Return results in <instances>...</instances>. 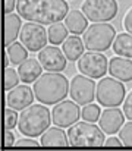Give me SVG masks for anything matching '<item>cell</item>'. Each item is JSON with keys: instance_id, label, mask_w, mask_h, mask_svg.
I'll list each match as a JSON object with an SVG mask.
<instances>
[{"instance_id": "cell-1", "label": "cell", "mask_w": 132, "mask_h": 151, "mask_svg": "<svg viewBox=\"0 0 132 151\" xmlns=\"http://www.w3.org/2000/svg\"><path fill=\"white\" fill-rule=\"evenodd\" d=\"M16 10L27 21L51 25L66 18L69 6L65 0H16Z\"/></svg>"}, {"instance_id": "cell-2", "label": "cell", "mask_w": 132, "mask_h": 151, "mask_svg": "<svg viewBox=\"0 0 132 151\" xmlns=\"http://www.w3.org/2000/svg\"><path fill=\"white\" fill-rule=\"evenodd\" d=\"M35 99L43 104H57L69 94V82L60 72H48L34 82Z\"/></svg>"}, {"instance_id": "cell-3", "label": "cell", "mask_w": 132, "mask_h": 151, "mask_svg": "<svg viewBox=\"0 0 132 151\" xmlns=\"http://www.w3.org/2000/svg\"><path fill=\"white\" fill-rule=\"evenodd\" d=\"M50 111L41 104H31L22 110L18 120V129L22 135L35 138L43 135L50 126Z\"/></svg>"}, {"instance_id": "cell-4", "label": "cell", "mask_w": 132, "mask_h": 151, "mask_svg": "<svg viewBox=\"0 0 132 151\" xmlns=\"http://www.w3.org/2000/svg\"><path fill=\"white\" fill-rule=\"evenodd\" d=\"M104 131L92 122H76L68 129L71 147L76 148H98L104 145Z\"/></svg>"}, {"instance_id": "cell-5", "label": "cell", "mask_w": 132, "mask_h": 151, "mask_svg": "<svg viewBox=\"0 0 132 151\" xmlns=\"http://www.w3.org/2000/svg\"><path fill=\"white\" fill-rule=\"evenodd\" d=\"M116 31L110 24L97 22L88 27L84 32V43L88 50L104 51L107 50L115 41Z\"/></svg>"}, {"instance_id": "cell-6", "label": "cell", "mask_w": 132, "mask_h": 151, "mask_svg": "<svg viewBox=\"0 0 132 151\" xmlns=\"http://www.w3.org/2000/svg\"><path fill=\"white\" fill-rule=\"evenodd\" d=\"M95 97L98 104L104 107H119L125 99V87L118 78L115 79V76L103 78L97 84Z\"/></svg>"}, {"instance_id": "cell-7", "label": "cell", "mask_w": 132, "mask_h": 151, "mask_svg": "<svg viewBox=\"0 0 132 151\" xmlns=\"http://www.w3.org/2000/svg\"><path fill=\"white\" fill-rule=\"evenodd\" d=\"M81 9L91 22H107L116 16L118 1L116 0H85Z\"/></svg>"}, {"instance_id": "cell-8", "label": "cell", "mask_w": 132, "mask_h": 151, "mask_svg": "<svg viewBox=\"0 0 132 151\" xmlns=\"http://www.w3.org/2000/svg\"><path fill=\"white\" fill-rule=\"evenodd\" d=\"M19 38H21V43L30 51H40L47 44L48 34L44 29L43 24L30 21L22 27L19 32Z\"/></svg>"}, {"instance_id": "cell-9", "label": "cell", "mask_w": 132, "mask_h": 151, "mask_svg": "<svg viewBox=\"0 0 132 151\" xmlns=\"http://www.w3.org/2000/svg\"><path fill=\"white\" fill-rule=\"evenodd\" d=\"M78 69L81 70V73L87 75L92 79L103 78L106 75V72L109 70L107 59L101 53L89 50L78 59Z\"/></svg>"}, {"instance_id": "cell-10", "label": "cell", "mask_w": 132, "mask_h": 151, "mask_svg": "<svg viewBox=\"0 0 132 151\" xmlns=\"http://www.w3.org/2000/svg\"><path fill=\"white\" fill-rule=\"evenodd\" d=\"M97 93V87L87 75H76L72 78L71 85H69V94L71 99L76 101L78 104H88L94 100V96Z\"/></svg>"}, {"instance_id": "cell-11", "label": "cell", "mask_w": 132, "mask_h": 151, "mask_svg": "<svg viewBox=\"0 0 132 151\" xmlns=\"http://www.w3.org/2000/svg\"><path fill=\"white\" fill-rule=\"evenodd\" d=\"M51 114H53L51 119H53L54 125L56 126H60V128H69L74 123H76L78 119L81 117L78 103L74 100L60 101L59 104L54 106Z\"/></svg>"}, {"instance_id": "cell-12", "label": "cell", "mask_w": 132, "mask_h": 151, "mask_svg": "<svg viewBox=\"0 0 132 151\" xmlns=\"http://www.w3.org/2000/svg\"><path fill=\"white\" fill-rule=\"evenodd\" d=\"M66 56L65 53L54 47V46H45L44 49L40 50L38 60L43 65V68L48 72H62L66 68Z\"/></svg>"}, {"instance_id": "cell-13", "label": "cell", "mask_w": 132, "mask_h": 151, "mask_svg": "<svg viewBox=\"0 0 132 151\" xmlns=\"http://www.w3.org/2000/svg\"><path fill=\"white\" fill-rule=\"evenodd\" d=\"M34 90L27 85H16L15 88L9 90L6 94V106L15 110H24L25 107L31 106L34 100Z\"/></svg>"}, {"instance_id": "cell-14", "label": "cell", "mask_w": 132, "mask_h": 151, "mask_svg": "<svg viewBox=\"0 0 132 151\" xmlns=\"http://www.w3.org/2000/svg\"><path fill=\"white\" fill-rule=\"evenodd\" d=\"M125 117H126L125 113L120 111L118 107H107V109L100 114L98 123H100V128H101L106 134L113 135V134H116L118 131H120Z\"/></svg>"}, {"instance_id": "cell-15", "label": "cell", "mask_w": 132, "mask_h": 151, "mask_svg": "<svg viewBox=\"0 0 132 151\" xmlns=\"http://www.w3.org/2000/svg\"><path fill=\"white\" fill-rule=\"evenodd\" d=\"M109 72L112 76L119 81L129 82L132 81V60L129 57H113L109 63Z\"/></svg>"}, {"instance_id": "cell-16", "label": "cell", "mask_w": 132, "mask_h": 151, "mask_svg": "<svg viewBox=\"0 0 132 151\" xmlns=\"http://www.w3.org/2000/svg\"><path fill=\"white\" fill-rule=\"evenodd\" d=\"M43 65L40 63V60H35V59H27L24 60L19 68H18V73H19V78L24 84H31V82H35L40 76H41V72H43Z\"/></svg>"}, {"instance_id": "cell-17", "label": "cell", "mask_w": 132, "mask_h": 151, "mask_svg": "<svg viewBox=\"0 0 132 151\" xmlns=\"http://www.w3.org/2000/svg\"><path fill=\"white\" fill-rule=\"evenodd\" d=\"M43 147H69V138L60 126L47 129L41 137Z\"/></svg>"}, {"instance_id": "cell-18", "label": "cell", "mask_w": 132, "mask_h": 151, "mask_svg": "<svg viewBox=\"0 0 132 151\" xmlns=\"http://www.w3.org/2000/svg\"><path fill=\"white\" fill-rule=\"evenodd\" d=\"M22 25H21V15L18 13H7L4 16V46L7 47L9 44H12L18 34L21 32Z\"/></svg>"}, {"instance_id": "cell-19", "label": "cell", "mask_w": 132, "mask_h": 151, "mask_svg": "<svg viewBox=\"0 0 132 151\" xmlns=\"http://www.w3.org/2000/svg\"><path fill=\"white\" fill-rule=\"evenodd\" d=\"M84 12H79V10H71L66 18H65V25L68 27V29L71 31V34H82L85 32L87 29V16L82 15Z\"/></svg>"}, {"instance_id": "cell-20", "label": "cell", "mask_w": 132, "mask_h": 151, "mask_svg": "<svg viewBox=\"0 0 132 151\" xmlns=\"http://www.w3.org/2000/svg\"><path fill=\"white\" fill-rule=\"evenodd\" d=\"M84 47L85 43H82V40L75 34L72 37H68L63 41V53L69 60H76L84 54Z\"/></svg>"}, {"instance_id": "cell-21", "label": "cell", "mask_w": 132, "mask_h": 151, "mask_svg": "<svg viewBox=\"0 0 132 151\" xmlns=\"http://www.w3.org/2000/svg\"><path fill=\"white\" fill-rule=\"evenodd\" d=\"M113 50L118 56L122 57H132V34L122 32L118 34V37L113 41Z\"/></svg>"}, {"instance_id": "cell-22", "label": "cell", "mask_w": 132, "mask_h": 151, "mask_svg": "<svg viewBox=\"0 0 132 151\" xmlns=\"http://www.w3.org/2000/svg\"><path fill=\"white\" fill-rule=\"evenodd\" d=\"M28 49L22 44V43H12L6 47V51L9 54V59L12 62V65H21L24 60H27L28 57Z\"/></svg>"}, {"instance_id": "cell-23", "label": "cell", "mask_w": 132, "mask_h": 151, "mask_svg": "<svg viewBox=\"0 0 132 151\" xmlns=\"http://www.w3.org/2000/svg\"><path fill=\"white\" fill-rule=\"evenodd\" d=\"M68 31H69L68 27L63 25V24H60V22L51 24L50 28H48V31H47V34H48V41H50L51 44H54V46L63 43V41L68 38Z\"/></svg>"}, {"instance_id": "cell-24", "label": "cell", "mask_w": 132, "mask_h": 151, "mask_svg": "<svg viewBox=\"0 0 132 151\" xmlns=\"http://www.w3.org/2000/svg\"><path fill=\"white\" fill-rule=\"evenodd\" d=\"M82 119L84 120H87V122H92V123H95L98 119H100V107L97 106V104H91V103H88L84 106V109H82Z\"/></svg>"}, {"instance_id": "cell-25", "label": "cell", "mask_w": 132, "mask_h": 151, "mask_svg": "<svg viewBox=\"0 0 132 151\" xmlns=\"http://www.w3.org/2000/svg\"><path fill=\"white\" fill-rule=\"evenodd\" d=\"M19 81H21L19 73H18L15 69H12V68H4V91H9V90L15 88Z\"/></svg>"}, {"instance_id": "cell-26", "label": "cell", "mask_w": 132, "mask_h": 151, "mask_svg": "<svg viewBox=\"0 0 132 151\" xmlns=\"http://www.w3.org/2000/svg\"><path fill=\"white\" fill-rule=\"evenodd\" d=\"M119 138L125 147L132 148V120H129L126 125H123L119 131Z\"/></svg>"}, {"instance_id": "cell-27", "label": "cell", "mask_w": 132, "mask_h": 151, "mask_svg": "<svg viewBox=\"0 0 132 151\" xmlns=\"http://www.w3.org/2000/svg\"><path fill=\"white\" fill-rule=\"evenodd\" d=\"M18 120H19V114H16L15 109L12 107L4 109V129L15 128V125H18Z\"/></svg>"}, {"instance_id": "cell-28", "label": "cell", "mask_w": 132, "mask_h": 151, "mask_svg": "<svg viewBox=\"0 0 132 151\" xmlns=\"http://www.w3.org/2000/svg\"><path fill=\"white\" fill-rule=\"evenodd\" d=\"M123 113L129 120H132V91L128 94V97L123 101Z\"/></svg>"}, {"instance_id": "cell-29", "label": "cell", "mask_w": 132, "mask_h": 151, "mask_svg": "<svg viewBox=\"0 0 132 151\" xmlns=\"http://www.w3.org/2000/svg\"><path fill=\"white\" fill-rule=\"evenodd\" d=\"M4 148H10L12 145H15V135L12 132V129H4V141H3Z\"/></svg>"}, {"instance_id": "cell-30", "label": "cell", "mask_w": 132, "mask_h": 151, "mask_svg": "<svg viewBox=\"0 0 132 151\" xmlns=\"http://www.w3.org/2000/svg\"><path fill=\"white\" fill-rule=\"evenodd\" d=\"M15 147H32V148H37L38 147V142L34 141V139H21L15 144Z\"/></svg>"}, {"instance_id": "cell-31", "label": "cell", "mask_w": 132, "mask_h": 151, "mask_svg": "<svg viewBox=\"0 0 132 151\" xmlns=\"http://www.w3.org/2000/svg\"><path fill=\"white\" fill-rule=\"evenodd\" d=\"M123 27H125V29L132 34V7L129 9V12L125 15V19H123Z\"/></svg>"}, {"instance_id": "cell-32", "label": "cell", "mask_w": 132, "mask_h": 151, "mask_svg": "<svg viewBox=\"0 0 132 151\" xmlns=\"http://www.w3.org/2000/svg\"><path fill=\"white\" fill-rule=\"evenodd\" d=\"M15 7H16V0H4V6H3V9H4V10H3L4 15L12 13Z\"/></svg>"}, {"instance_id": "cell-33", "label": "cell", "mask_w": 132, "mask_h": 151, "mask_svg": "<svg viewBox=\"0 0 132 151\" xmlns=\"http://www.w3.org/2000/svg\"><path fill=\"white\" fill-rule=\"evenodd\" d=\"M104 145L106 147H122L123 144H122V141H120V138L118 139V138H115V137H112V138H109V139H106V142H104Z\"/></svg>"}]
</instances>
